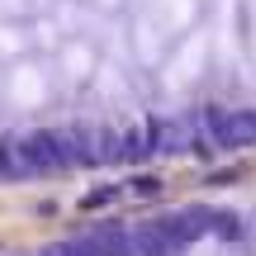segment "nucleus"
I'll use <instances>...</instances> for the list:
<instances>
[{"mask_svg":"<svg viewBox=\"0 0 256 256\" xmlns=\"http://www.w3.org/2000/svg\"><path fill=\"white\" fill-rule=\"evenodd\" d=\"M209 52L218 76H252L247 66V28H242V0H218L209 24Z\"/></svg>","mask_w":256,"mask_h":256,"instance_id":"f257e3e1","label":"nucleus"},{"mask_svg":"<svg viewBox=\"0 0 256 256\" xmlns=\"http://www.w3.org/2000/svg\"><path fill=\"white\" fill-rule=\"evenodd\" d=\"M138 10V19H152L166 38L176 34H190L194 28V14H200V0H128Z\"/></svg>","mask_w":256,"mask_h":256,"instance_id":"7ed1b4c3","label":"nucleus"},{"mask_svg":"<svg viewBox=\"0 0 256 256\" xmlns=\"http://www.w3.org/2000/svg\"><path fill=\"white\" fill-rule=\"evenodd\" d=\"M209 72H214L209 28H194V34L180 38V48H171V57H166V66H162V90L185 95V90H194Z\"/></svg>","mask_w":256,"mask_h":256,"instance_id":"f03ea898","label":"nucleus"},{"mask_svg":"<svg viewBox=\"0 0 256 256\" xmlns=\"http://www.w3.org/2000/svg\"><path fill=\"white\" fill-rule=\"evenodd\" d=\"M247 66H252V81H256V0H247Z\"/></svg>","mask_w":256,"mask_h":256,"instance_id":"20e7f679","label":"nucleus"}]
</instances>
